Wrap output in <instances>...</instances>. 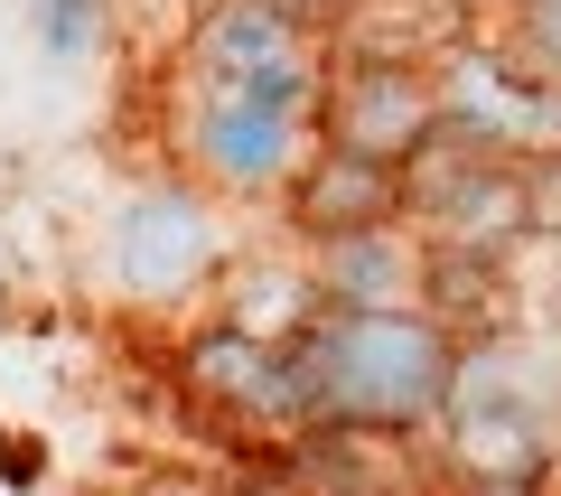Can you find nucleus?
<instances>
[{
	"label": "nucleus",
	"instance_id": "nucleus-8",
	"mask_svg": "<svg viewBox=\"0 0 561 496\" xmlns=\"http://www.w3.org/2000/svg\"><path fill=\"white\" fill-rule=\"evenodd\" d=\"M290 47H300V29L280 20L272 0H225L216 20L197 29V84H206V94H234V84L290 66Z\"/></svg>",
	"mask_w": 561,
	"mask_h": 496
},
{
	"label": "nucleus",
	"instance_id": "nucleus-5",
	"mask_svg": "<svg viewBox=\"0 0 561 496\" xmlns=\"http://www.w3.org/2000/svg\"><path fill=\"white\" fill-rule=\"evenodd\" d=\"M402 169L393 159H365V150H309L300 169H290V225H300L309 244H346V235H383V225L402 216Z\"/></svg>",
	"mask_w": 561,
	"mask_h": 496
},
{
	"label": "nucleus",
	"instance_id": "nucleus-2",
	"mask_svg": "<svg viewBox=\"0 0 561 496\" xmlns=\"http://www.w3.org/2000/svg\"><path fill=\"white\" fill-rule=\"evenodd\" d=\"M216 272V216L187 188H140L113 216V281L131 300H179Z\"/></svg>",
	"mask_w": 561,
	"mask_h": 496
},
{
	"label": "nucleus",
	"instance_id": "nucleus-7",
	"mask_svg": "<svg viewBox=\"0 0 561 496\" xmlns=\"http://www.w3.org/2000/svg\"><path fill=\"white\" fill-rule=\"evenodd\" d=\"M197 159H206V179H225V188L290 179V103L253 94V84L197 94Z\"/></svg>",
	"mask_w": 561,
	"mask_h": 496
},
{
	"label": "nucleus",
	"instance_id": "nucleus-10",
	"mask_svg": "<svg viewBox=\"0 0 561 496\" xmlns=\"http://www.w3.org/2000/svg\"><path fill=\"white\" fill-rule=\"evenodd\" d=\"M38 38L57 47V57H76V47L94 38V0H38Z\"/></svg>",
	"mask_w": 561,
	"mask_h": 496
},
{
	"label": "nucleus",
	"instance_id": "nucleus-3",
	"mask_svg": "<svg viewBox=\"0 0 561 496\" xmlns=\"http://www.w3.org/2000/svg\"><path fill=\"white\" fill-rule=\"evenodd\" d=\"M449 469L478 496H534L542 469H552V431L524 394H505V384L478 394V384L449 375Z\"/></svg>",
	"mask_w": 561,
	"mask_h": 496
},
{
	"label": "nucleus",
	"instance_id": "nucleus-4",
	"mask_svg": "<svg viewBox=\"0 0 561 496\" xmlns=\"http://www.w3.org/2000/svg\"><path fill=\"white\" fill-rule=\"evenodd\" d=\"M440 132V94L431 76L402 57H356L337 84H328V140L337 150H365V159H412L421 140Z\"/></svg>",
	"mask_w": 561,
	"mask_h": 496
},
{
	"label": "nucleus",
	"instance_id": "nucleus-9",
	"mask_svg": "<svg viewBox=\"0 0 561 496\" xmlns=\"http://www.w3.org/2000/svg\"><path fill=\"white\" fill-rule=\"evenodd\" d=\"M402 281H412V262L393 253V225H383V235L328 244V291H337V300H393Z\"/></svg>",
	"mask_w": 561,
	"mask_h": 496
},
{
	"label": "nucleus",
	"instance_id": "nucleus-1",
	"mask_svg": "<svg viewBox=\"0 0 561 496\" xmlns=\"http://www.w3.org/2000/svg\"><path fill=\"white\" fill-rule=\"evenodd\" d=\"M280 357H290L300 421L319 431H421L449 413V375H459V338L440 318L383 309V300L309 309Z\"/></svg>",
	"mask_w": 561,
	"mask_h": 496
},
{
	"label": "nucleus",
	"instance_id": "nucleus-6",
	"mask_svg": "<svg viewBox=\"0 0 561 496\" xmlns=\"http://www.w3.org/2000/svg\"><path fill=\"white\" fill-rule=\"evenodd\" d=\"M179 375H187V394H197V403H216V413H234V421L300 413V394H290V357H280L272 338H253L243 318H234V328H206V338H187Z\"/></svg>",
	"mask_w": 561,
	"mask_h": 496
},
{
	"label": "nucleus",
	"instance_id": "nucleus-11",
	"mask_svg": "<svg viewBox=\"0 0 561 496\" xmlns=\"http://www.w3.org/2000/svg\"><path fill=\"white\" fill-rule=\"evenodd\" d=\"M524 57L561 76V0H524Z\"/></svg>",
	"mask_w": 561,
	"mask_h": 496
},
{
	"label": "nucleus",
	"instance_id": "nucleus-12",
	"mask_svg": "<svg viewBox=\"0 0 561 496\" xmlns=\"http://www.w3.org/2000/svg\"><path fill=\"white\" fill-rule=\"evenodd\" d=\"M272 10H280V20H290V29H309V20H337L346 0H272Z\"/></svg>",
	"mask_w": 561,
	"mask_h": 496
}]
</instances>
